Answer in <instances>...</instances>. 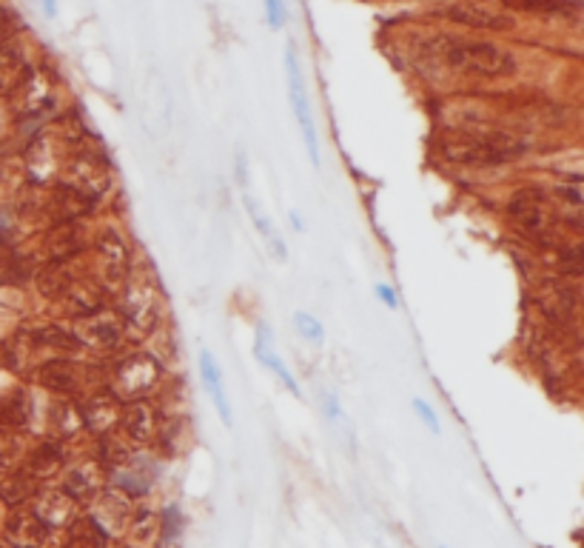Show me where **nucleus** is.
I'll return each mask as SVG.
<instances>
[{"label":"nucleus","mask_w":584,"mask_h":548,"mask_svg":"<svg viewBox=\"0 0 584 548\" xmlns=\"http://www.w3.org/2000/svg\"><path fill=\"white\" fill-rule=\"evenodd\" d=\"M528 149L522 138L505 132H460L442 141V152L448 161L465 166H494L519 157Z\"/></svg>","instance_id":"1"},{"label":"nucleus","mask_w":584,"mask_h":548,"mask_svg":"<svg viewBox=\"0 0 584 548\" xmlns=\"http://www.w3.org/2000/svg\"><path fill=\"white\" fill-rule=\"evenodd\" d=\"M442 61L451 64L453 69L482 75V78H510V75H516V57L494 46V43L448 41L442 46Z\"/></svg>","instance_id":"2"},{"label":"nucleus","mask_w":584,"mask_h":548,"mask_svg":"<svg viewBox=\"0 0 584 548\" xmlns=\"http://www.w3.org/2000/svg\"><path fill=\"white\" fill-rule=\"evenodd\" d=\"M163 377L161 363L152 358V354H129V358L120 360L112 369V380H109V388L118 401H143L148 392H152Z\"/></svg>","instance_id":"3"},{"label":"nucleus","mask_w":584,"mask_h":548,"mask_svg":"<svg viewBox=\"0 0 584 548\" xmlns=\"http://www.w3.org/2000/svg\"><path fill=\"white\" fill-rule=\"evenodd\" d=\"M9 98H12V109L21 118H41V114L52 112L57 103L55 75L46 69H32Z\"/></svg>","instance_id":"4"},{"label":"nucleus","mask_w":584,"mask_h":548,"mask_svg":"<svg viewBox=\"0 0 584 548\" xmlns=\"http://www.w3.org/2000/svg\"><path fill=\"white\" fill-rule=\"evenodd\" d=\"M510 218L522 234L550 243V209L542 189L516 191L514 200H510Z\"/></svg>","instance_id":"5"},{"label":"nucleus","mask_w":584,"mask_h":548,"mask_svg":"<svg viewBox=\"0 0 584 548\" xmlns=\"http://www.w3.org/2000/svg\"><path fill=\"white\" fill-rule=\"evenodd\" d=\"M66 183H69L71 189L84 191L89 200L98 204L100 197L109 191V186H112V172H109V163H106L100 155L80 152V155L71 157Z\"/></svg>","instance_id":"6"},{"label":"nucleus","mask_w":584,"mask_h":548,"mask_svg":"<svg viewBox=\"0 0 584 548\" xmlns=\"http://www.w3.org/2000/svg\"><path fill=\"white\" fill-rule=\"evenodd\" d=\"M286 69H288V95H291V106L297 112V123L302 129V138H306V149L311 155L313 166H320V143H317V132H313L311 123V109H308V98H306V80H302V72H299L297 64V52L288 46L286 52Z\"/></svg>","instance_id":"7"},{"label":"nucleus","mask_w":584,"mask_h":548,"mask_svg":"<svg viewBox=\"0 0 584 548\" xmlns=\"http://www.w3.org/2000/svg\"><path fill=\"white\" fill-rule=\"evenodd\" d=\"M80 346H89L95 352H118L123 346V324L118 317L98 311V315L80 317V329L75 331Z\"/></svg>","instance_id":"8"},{"label":"nucleus","mask_w":584,"mask_h":548,"mask_svg":"<svg viewBox=\"0 0 584 548\" xmlns=\"http://www.w3.org/2000/svg\"><path fill=\"white\" fill-rule=\"evenodd\" d=\"M123 317L125 324L140 331H152L157 326V292L152 283L137 277L123 292Z\"/></svg>","instance_id":"9"},{"label":"nucleus","mask_w":584,"mask_h":548,"mask_svg":"<svg viewBox=\"0 0 584 548\" xmlns=\"http://www.w3.org/2000/svg\"><path fill=\"white\" fill-rule=\"evenodd\" d=\"M120 431L129 443H152L161 435V412L146 401H134L120 412Z\"/></svg>","instance_id":"10"},{"label":"nucleus","mask_w":584,"mask_h":548,"mask_svg":"<svg viewBox=\"0 0 584 548\" xmlns=\"http://www.w3.org/2000/svg\"><path fill=\"white\" fill-rule=\"evenodd\" d=\"M52 528L35 512H18L9 517L3 540L9 548H43L49 542Z\"/></svg>","instance_id":"11"},{"label":"nucleus","mask_w":584,"mask_h":548,"mask_svg":"<svg viewBox=\"0 0 584 548\" xmlns=\"http://www.w3.org/2000/svg\"><path fill=\"white\" fill-rule=\"evenodd\" d=\"M43 388H49L52 394H60V397H69L80 388V369L71 360H49V363L41 365L37 372Z\"/></svg>","instance_id":"12"},{"label":"nucleus","mask_w":584,"mask_h":548,"mask_svg":"<svg viewBox=\"0 0 584 548\" xmlns=\"http://www.w3.org/2000/svg\"><path fill=\"white\" fill-rule=\"evenodd\" d=\"M49 206L52 215H55V223H77L95 206V200H89L84 191L71 189L69 183H57V189L52 191Z\"/></svg>","instance_id":"13"},{"label":"nucleus","mask_w":584,"mask_h":548,"mask_svg":"<svg viewBox=\"0 0 584 548\" xmlns=\"http://www.w3.org/2000/svg\"><path fill=\"white\" fill-rule=\"evenodd\" d=\"M89 517L98 523L100 528H103L106 535H109L112 528H125V523H129V517H132V508H129V494H120V492L100 494Z\"/></svg>","instance_id":"14"},{"label":"nucleus","mask_w":584,"mask_h":548,"mask_svg":"<svg viewBox=\"0 0 584 548\" xmlns=\"http://www.w3.org/2000/svg\"><path fill=\"white\" fill-rule=\"evenodd\" d=\"M75 497L55 489V492H43L35 503V514L49 528H66L75 520Z\"/></svg>","instance_id":"15"},{"label":"nucleus","mask_w":584,"mask_h":548,"mask_svg":"<svg viewBox=\"0 0 584 548\" xmlns=\"http://www.w3.org/2000/svg\"><path fill=\"white\" fill-rule=\"evenodd\" d=\"M29 72H32V66H29L21 46H14L12 41L3 43L0 46V95H12L26 80Z\"/></svg>","instance_id":"16"},{"label":"nucleus","mask_w":584,"mask_h":548,"mask_svg":"<svg viewBox=\"0 0 584 548\" xmlns=\"http://www.w3.org/2000/svg\"><path fill=\"white\" fill-rule=\"evenodd\" d=\"M80 415H84L86 429L106 435V431H112V426H118L120 420L118 397H114V394H98V397H91V401L86 403V408H80Z\"/></svg>","instance_id":"17"},{"label":"nucleus","mask_w":584,"mask_h":548,"mask_svg":"<svg viewBox=\"0 0 584 548\" xmlns=\"http://www.w3.org/2000/svg\"><path fill=\"white\" fill-rule=\"evenodd\" d=\"M98 254L100 261H103V272L109 274V281L112 283H120L125 277V272H129V249H125V243L120 240L118 232H103L98 240Z\"/></svg>","instance_id":"18"},{"label":"nucleus","mask_w":584,"mask_h":548,"mask_svg":"<svg viewBox=\"0 0 584 548\" xmlns=\"http://www.w3.org/2000/svg\"><path fill=\"white\" fill-rule=\"evenodd\" d=\"M539 303H542L544 315L564 324L576 311V292L571 286H564V283H544Z\"/></svg>","instance_id":"19"},{"label":"nucleus","mask_w":584,"mask_h":548,"mask_svg":"<svg viewBox=\"0 0 584 548\" xmlns=\"http://www.w3.org/2000/svg\"><path fill=\"white\" fill-rule=\"evenodd\" d=\"M29 172H32V180L49 183L52 177L60 172V161H57V149L49 141V134H41L29 152Z\"/></svg>","instance_id":"20"},{"label":"nucleus","mask_w":584,"mask_h":548,"mask_svg":"<svg viewBox=\"0 0 584 548\" xmlns=\"http://www.w3.org/2000/svg\"><path fill=\"white\" fill-rule=\"evenodd\" d=\"M84 246V240H80V229L77 223H55V229L46 238V252H49L52 261L66 263L69 257H75Z\"/></svg>","instance_id":"21"},{"label":"nucleus","mask_w":584,"mask_h":548,"mask_svg":"<svg viewBox=\"0 0 584 548\" xmlns=\"http://www.w3.org/2000/svg\"><path fill=\"white\" fill-rule=\"evenodd\" d=\"M37 494V478L23 465L14 469L3 483H0V497L7 500L9 506H23L26 500H32Z\"/></svg>","instance_id":"22"},{"label":"nucleus","mask_w":584,"mask_h":548,"mask_svg":"<svg viewBox=\"0 0 584 548\" xmlns=\"http://www.w3.org/2000/svg\"><path fill=\"white\" fill-rule=\"evenodd\" d=\"M200 372H202V383H206V388H209L211 401L217 403V408H220V417H223L225 423H234V417H231V406L229 401H225V392H223V377H220V372H217V363L214 358H211V352H202L200 354Z\"/></svg>","instance_id":"23"},{"label":"nucleus","mask_w":584,"mask_h":548,"mask_svg":"<svg viewBox=\"0 0 584 548\" xmlns=\"http://www.w3.org/2000/svg\"><path fill=\"white\" fill-rule=\"evenodd\" d=\"M98 485H100V469L95 463H84V465H77V469H71L69 474H66L63 492L69 494V497H75V500H84V497H91V494L98 492Z\"/></svg>","instance_id":"24"},{"label":"nucleus","mask_w":584,"mask_h":548,"mask_svg":"<svg viewBox=\"0 0 584 548\" xmlns=\"http://www.w3.org/2000/svg\"><path fill=\"white\" fill-rule=\"evenodd\" d=\"M157 537V517L148 508H140L125 523V542L134 548H148Z\"/></svg>","instance_id":"25"},{"label":"nucleus","mask_w":584,"mask_h":548,"mask_svg":"<svg viewBox=\"0 0 584 548\" xmlns=\"http://www.w3.org/2000/svg\"><path fill=\"white\" fill-rule=\"evenodd\" d=\"M109 535L91 517H77L69 523V542L66 548H106Z\"/></svg>","instance_id":"26"},{"label":"nucleus","mask_w":584,"mask_h":548,"mask_svg":"<svg viewBox=\"0 0 584 548\" xmlns=\"http://www.w3.org/2000/svg\"><path fill=\"white\" fill-rule=\"evenodd\" d=\"M71 283H75V277H71L69 266L60 261H52L43 272H37V288H41L46 297H66Z\"/></svg>","instance_id":"27"},{"label":"nucleus","mask_w":584,"mask_h":548,"mask_svg":"<svg viewBox=\"0 0 584 548\" xmlns=\"http://www.w3.org/2000/svg\"><path fill=\"white\" fill-rule=\"evenodd\" d=\"M508 9L530 14H579L582 0H502Z\"/></svg>","instance_id":"28"},{"label":"nucleus","mask_w":584,"mask_h":548,"mask_svg":"<svg viewBox=\"0 0 584 548\" xmlns=\"http://www.w3.org/2000/svg\"><path fill=\"white\" fill-rule=\"evenodd\" d=\"M52 435L55 437H75L77 431L84 429V415H80V408L71 406L69 401H60L52 406Z\"/></svg>","instance_id":"29"},{"label":"nucleus","mask_w":584,"mask_h":548,"mask_svg":"<svg viewBox=\"0 0 584 548\" xmlns=\"http://www.w3.org/2000/svg\"><path fill=\"white\" fill-rule=\"evenodd\" d=\"M29 420V401L23 392H12L0 397V429H23Z\"/></svg>","instance_id":"30"},{"label":"nucleus","mask_w":584,"mask_h":548,"mask_svg":"<svg viewBox=\"0 0 584 548\" xmlns=\"http://www.w3.org/2000/svg\"><path fill=\"white\" fill-rule=\"evenodd\" d=\"M66 300H69L71 315H77V317H89V315L103 311V297H100L98 288H91L89 283H84V286L71 283V288L66 292Z\"/></svg>","instance_id":"31"},{"label":"nucleus","mask_w":584,"mask_h":548,"mask_svg":"<svg viewBox=\"0 0 584 548\" xmlns=\"http://www.w3.org/2000/svg\"><path fill=\"white\" fill-rule=\"evenodd\" d=\"M60 463H63L60 446L43 443V446H37V449L32 451V454H29L26 469L32 471V474H35L37 480H43V478H52V474H55V471L60 469Z\"/></svg>","instance_id":"32"},{"label":"nucleus","mask_w":584,"mask_h":548,"mask_svg":"<svg viewBox=\"0 0 584 548\" xmlns=\"http://www.w3.org/2000/svg\"><path fill=\"white\" fill-rule=\"evenodd\" d=\"M32 346H46V349H57V352H75L77 338L71 331L60 329V326H41V329L32 331Z\"/></svg>","instance_id":"33"},{"label":"nucleus","mask_w":584,"mask_h":548,"mask_svg":"<svg viewBox=\"0 0 584 548\" xmlns=\"http://www.w3.org/2000/svg\"><path fill=\"white\" fill-rule=\"evenodd\" d=\"M448 14H451V18H456L460 23H471V26H485V29L508 26V21H505V18H499V14H491V12H482L480 7H456V9H448Z\"/></svg>","instance_id":"34"},{"label":"nucleus","mask_w":584,"mask_h":548,"mask_svg":"<svg viewBox=\"0 0 584 548\" xmlns=\"http://www.w3.org/2000/svg\"><path fill=\"white\" fill-rule=\"evenodd\" d=\"M257 358H260V363H263V365H268V369H272V372L277 374V377L283 380V383H286V386H288V392H291V394H299V388H297V380L291 377V372H288L286 365H283V360H279L277 354L272 352V349H263V346H257Z\"/></svg>","instance_id":"35"},{"label":"nucleus","mask_w":584,"mask_h":548,"mask_svg":"<svg viewBox=\"0 0 584 548\" xmlns=\"http://www.w3.org/2000/svg\"><path fill=\"white\" fill-rule=\"evenodd\" d=\"M245 206H249V215H251V220H254V226H257V232L263 234L265 240H272V243H274V249H277V254H279V257H286V249H283V240H279L277 234H274L272 223H268V220H265L263 215H260L257 204H254V200H245Z\"/></svg>","instance_id":"36"},{"label":"nucleus","mask_w":584,"mask_h":548,"mask_svg":"<svg viewBox=\"0 0 584 548\" xmlns=\"http://www.w3.org/2000/svg\"><path fill=\"white\" fill-rule=\"evenodd\" d=\"M297 329L299 335L306 340H313V343H322L326 340V329L320 326V320L311 315H306V311H297Z\"/></svg>","instance_id":"37"},{"label":"nucleus","mask_w":584,"mask_h":548,"mask_svg":"<svg viewBox=\"0 0 584 548\" xmlns=\"http://www.w3.org/2000/svg\"><path fill=\"white\" fill-rule=\"evenodd\" d=\"M21 457V443L12 435H0V469H12Z\"/></svg>","instance_id":"38"},{"label":"nucleus","mask_w":584,"mask_h":548,"mask_svg":"<svg viewBox=\"0 0 584 548\" xmlns=\"http://www.w3.org/2000/svg\"><path fill=\"white\" fill-rule=\"evenodd\" d=\"M18 29H21V14H14L12 9H0V46L12 41Z\"/></svg>","instance_id":"39"},{"label":"nucleus","mask_w":584,"mask_h":548,"mask_svg":"<svg viewBox=\"0 0 584 548\" xmlns=\"http://www.w3.org/2000/svg\"><path fill=\"white\" fill-rule=\"evenodd\" d=\"M559 266H562V274L579 277V274H582V249H562Z\"/></svg>","instance_id":"40"},{"label":"nucleus","mask_w":584,"mask_h":548,"mask_svg":"<svg viewBox=\"0 0 584 548\" xmlns=\"http://www.w3.org/2000/svg\"><path fill=\"white\" fill-rule=\"evenodd\" d=\"M414 408H417V415H419V420L425 423V426H428V429L433 431V435H439V431H442V426H439V417L433 415V408L428 406V403L425 401H414Z\"/></svg>","instance_id":"41"},{"label":"nucleus","mask_w":584,"mask_h":548,"mask_svg":"<svg viewBox=\"0 0 584 548\" xmlns=\"http://www.w3.org/2000/svg\"><path fill=\"white\" fill-rule=\"evenodd\" d=\"M265 12H268V23H272V29L283 26V21H286V9H283V0H265Z\"/></svg>","instance_id":"42"},{"label":"nucleus","mask_w":584,"mask_h":548,"mask_svg":"<svg viewBox=\"0 0 584 548\" xmlns=\"http://www.w3.org/2000/svg\"><path fill=\"white\" fill-rule=\"evenodd\" d=\"M376 297H379L388 309H399L397 295H394V288H390L388 283H376Z\"/></svg>","instance_id":"43"},{"label":"nucleus","mask_w":584,"mask_h":548,"mask_svg":"<svg viewBox=\"0 0 584 548\" xmlns=\"http://www.w3.org/2000/svg\"><path fill=\"white\" fill-rule=\"evenodd\" d=\"M43 9H46L49 18H55V0H43Z\"/></svg>","instance_id":"44"},{"label":"nucleus","mask_w":584,"mask_h":548,"mask_svg":"<svg viewBox=\"0 0 584 548\" xmlns=\"http://www.w3.org/2000/svg\"><path fill=\"white\" fill-rule=\"evenodd\" d=\"M0 365H3V346H0Z\"/></svg>","instance_id":"45"}]
</instances>
